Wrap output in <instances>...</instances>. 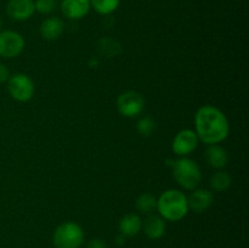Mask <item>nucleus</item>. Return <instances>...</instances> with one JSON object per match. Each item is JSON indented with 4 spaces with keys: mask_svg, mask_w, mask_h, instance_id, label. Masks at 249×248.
<instances>
[{
    "mask_svg": "<svg viewBox=\"0 0 249 248\" xmlns=\"http://www.w3.org/2000/svg\"><path fill=\"white\" fill-rule=\"evenodd\" d=\"M195 128L198 140L207 145L223 142L230 133V124L225 114L218 107L211 105L202 106L196 112Z\"/></svg>",
    "mask_w": 249,
    "mask_h": 248,
    "instance_id": "obj_1",
    "label": "nucleus"
},
{
    "mask_svg": "<svg viewBox=\"0 0 249 248\" xmlns=\"http://www.w3.org/2000/svg\"><path fill=\"white\" fill-rule=\"evenodd\" d=\"M156 208L164 220L179 221L189 212L187 197L179 190H167L157 199Z\"/></svg>",
    "mask_w": 249,
    "mask_h": 248,
    "instance_id": "obj_2",
    "label": "nucleus"
},
{
    "mask_svg": "<svg viewBox=\"0 0 249 248\" xmlns=\"http://www.w3.org/2000/svg\"><path fill=\"white\" fill-rule=\"evenodd\" d=\"M173 174L178 184L185 190H195L202 181L198 164L190 158L181 157L173 164Z\"/></svg>",
    "mask_w": 249,
    "mask_h": 248,
    "instance_id": "obj_3",
    "label": "nucleus"
},
{
    "mask_svg": "<svg viewBox=\"0 0 249 248\" xmlns=\"http://www.w3.org/2000/svg\"><path fill=\"white\" fill-rule=\"evenodd\" d=\"M53 241L56 248H80L84 243V231L77 223L66 221L57 226Z\"/></svg>",
    "mask_w": 249,
    "mask_h": 248,
    "instance_id": "obj_4",
    "label": "nucleus"
},
{
    "mask_svg": "<svg viewBox=\"0 0 249 248\" xmlns=\"http://www.w3.org/2000/svg\"><path fill=\"white\" fill-rule=\"evenodd\" d=\"M7 90L10 96L18 102H27L34 95V83L24 73L10 75L7 80Z\"/></svg>",
    "mask_w": 249,
    "mask_h": 248,
    "instance_id": "obj_5",
    "label": "nucleus"
},
{
    "mask_svg": "<svg viewBox=\"0 0 249 248\" xmlns=\"http://www.w3.org/2000/svg\"><path fill=\"white\" fill-rule=\"evenodd\" d=\"M145 108V99L142 95L134 90L123 92L117 99V109L123 117L133 118L139 116Z\"/></svg>",
    "mask_w": 249,
    "mask_h": 248,
    "instance_id": "obj_6",
    "label": "nucleus"
},
{
    "mask_svg": "<svg viewBox=\"0 0 249 248\" xmlns=\"http://www.w3.org/2000/svg\"><path fill=\"white\" fill-rule=\"evenodd\" d=\"M24 49V39L15 31L0 32V57H17Z\"/></svg>",
    "mask_w": 249,
    "mask_h": 248,
    "instance_id": "obj_7",
    "label": "nucleus"
},
{
    "mask_svg": "<svg viewBox=\"0 0 249 248\" xmlns=\"http://www.w3.org/2000/svg\"><path fill=\"white\" fill-rule=\"evenodd\" d=\"M198 138L194 130L184 129L175 135L172 143V148L175 155L186 157L196 150L197 146H198Z\"/></svg>",
    "mask_w": 249,
    "mask_h": 248,
    "instance_id": "obj_8",
    "label": "nucleus"
},
{
    "mask_svg": "<svg viewBox=\"0 0 249 248\" xmlns=\"http://www.w3.org/2000/svg\"><path fill=\"white\" fill-rule=\"evenodd\" d=\"M36 12L34 0H9L6 14L14 21H27Z\"/></svg>",
    "mask_w": 249,
    "mask_h": 248,
    "instance_id": "obj_9",
    "label": "nucleus"
},
{
    "mask_svg": "<svg viewBox=\"0 0 249 248\" xmlns=\"http://www.w3.org/2000/svg\"><path fill=\"white\" fill-rule=\"evenodd\" d=\"M61 12L70 19H80L89 14L91 5L90 0H62Z\"/></svg>",
    "mask_w": 249,
    "mask_h": 248,
    "instance_id": "obj_10",
    "label": "nucleus"
},
{
    "mask_svg": "<svg viewBox=\"0 0 249 248\" xmlns=\"http://www.w3.org/2000/svg\"><path fill=\"white\" fill-rule=\"evenodd\" d=\"M187 204L195 213H203L213 204V194L206 189L195 190L187 198Z\"/></svg>",
    "mask_w": 249,
    "mask_h": 248,
    "instance_id": "obj_11",
    "label": "nucleus"
},
{
    "mask_svg": "<svg viewBox=\"0 0 249 248\" xmlns=\"http://www.w3.org/2000/svg\"><path fill=\"white\" fill-rule=\"evenodd\" d=\"M65 31V23L60 17H49L40 24V35L45 40H56L62 35Z\"/></svg>",
    "mask_w": 249,
    "mask_h": 248,
    "instance_id": "obj_12",
    "label": "nucleus"
},
{
    "mask_svg": "<svg viewBox=\"0 0 249 248\" xmlns=\"http://www.w3.org/2000/svg\"><path fill=\"white\" fill-rule=\"evenodd\" d=\"M204 156L207 163L214 169H223L229 162L228 152L220 145H208Z\"/></svg>",
    "mask_w": 249,
    "mask_h": 248,
    "instance_id": "obj_13",
    "label": "nucleus"
},
{
    "mask_svg": "<svg viewBox=\"0 0 249 248\" xmlns=\"http://www.w3.org/2000/svg\"><path fill=\"white\" fill-rule=\"evenodd\" d=\"M142 229V220L135 213H128L119 221V232L125 237L138 235Z\"/></svg>",
    "mask_w": 249,
    "mask_h": 248,
    "instance_id": "obj_14",
    "label": "nucleus"
},
{
    "mask_svg": "<svg viewBox=\"0 0 249 248\" xmlns=\"http://www.w3.org/2000/svg\"><path fill=\"white\" fill-rule=\"evenodd\" d=\"M165 225L164 219L158 215H150L143 223V231L146 236L151 240H158L165 233Z\"/></svg>",
    "mask_w": 249,
    "mask_h": 248,
    "instance_id": "obj_15",
    "label": "nucleus"
},
{
    "mask_svg": "<svg viewBox=\"0 0 249 248\" xmlns=\"http://www.w3.org/2000/svg\"><path fill=\"white\" fill-rule=\"evenodd\" d=\"M211 187L216 192H223L228 190L231 185V177L226 172L219 170V172L214 173L211 177Z\"/></svg>",
    "mask_w": 249,
    "mask_h": 248,
    "instance_id": "obj_16",
    "label": "nucleus"
},
{
    "mask_svg": "<svg viewBox=\"0 0 249 248\" xmlns=\"http://www.w3.org/2000/svg\"><path fill=\"white\" fill-rule=\"evenodd\" d=\"M121 0H90V5L100 15H109L118 9Z\"/></svg>",
    "mask_w": 249,
    "mask_h": 248,
    "instance_id": "obj_17",
    "label": "nucleus"
},
{
    "mask_svg": "<svg viewBox=\"0 0 249 248\" xmlns=\"http://www.w3.org/2000/svg\"><path fill=\"white\" fill-rule=\"evenodd\" d=\"M157 207V198L152 194H141L136 199V209L143 214L151 213Z\"/></svg>",
    "mask_w": 249,
    "mask_h": 248,
    "instance_id": "obj_18",
    "label": "nucleus"
},
{
    "mask_svg": "<svg viewBox=\"0 0 249 248\" xmlns=\"http://www.w3.org/2000/svg\"><path fill=\"white\" fill-rule=\"evenodd\" d=\"M99 50L102 55H106L107 57H113L121 53L122 48L118 41L111 38H102L99 43Z\"/></svg>",
    "mask_w": 249,
    "mask_h": 248,
    "instance_id": "obj_19",
    "label": "nucleus"
},
{
    "mask_svg": "<svg viewBox=\"0 0 249 248\" xmlns=\"http://www.w3.org/2000/svg\"><path fill=\"white\" fill-rule=\"evenodd\" d=\"M156 122L152 117L146 116L138 122V131L142 136H150L155 133Z\"/></svg>",
    "mask_w": 249,
    "mask_h": 248,
    "instance_id": "obj_20",
    "label": "nucleus"
},
{
    "mask_svg": "<svg viewBox=\"0 0 249 248\" xmlns=\"http://www.w3.org/2000/svg\"><path fill=\"white\" fill-rule=\"evenodd\" d=\"M34 6H36V11H38L39 14H51L56 7V0H36Z\"/></svg>",
    "mask_w": 249,
    "mask_h": 248,
    "instance_id": "obj_21",
    "label": "nucleus"
},
{
    "mask_svg": "<svg viewBox=\"0 0 249 248\" xmlns=\"http://www.w3.org/2000/svg\"><path fill=\"white\" fill-rule=\"evenodd\" d=\"M87 248H108V245L101 238H94L88 242Z\"/></svg>",
    "mask_w": 249,
    "mask_h": 248,
    "instance_id": "obj_22",
    "label": "nucleus"
},
{
    "mask_svg": "<svg viewBox=\"0 0 249 248\" xmlns=\"http://www.w3.org/2000/svg\"><path fill=\"white\" fill-rule=\"evenodd\" d=\"M10 78V71L4 63H0V84L6 83Z\"/></svg>",
    "mask_w": 249,
    "mask_h": 248,
    "instance_id": "obj_23",
    "label": "nucleus"
},
{
    "mask_svg": "<svg viewBox=\"0 0 249 248\" xmlns=\"http://www.w3.org/2000/svg\"><path fill=\"white\" fill-rule=\"evenodd\" d=\"M124 241H125V236H123V235H122V233H121V235H119L118 237H117V243H118V245L121 246V245H123Z\"/></svg>",
    "mask_w": 249,
    "mask_h": 248,
    "instance_id": "obj_24",
    "label": "nucleus"
},
{
    "mask_svg": "<svg viewBox=\"0 0 249 248\" xmlns=\"http://www.w3.org/2000/svg\"><path fill=\"white\" fill-rule=\"evenodd\" d=\"M1 27H2V19L1 17H0V29H1Z\"/></svg>",
    "mask_w": 249,
    "mask_h": 248,
    "instance_id": "obj_25",
    "label": "nucleus"
}]
</instances>
